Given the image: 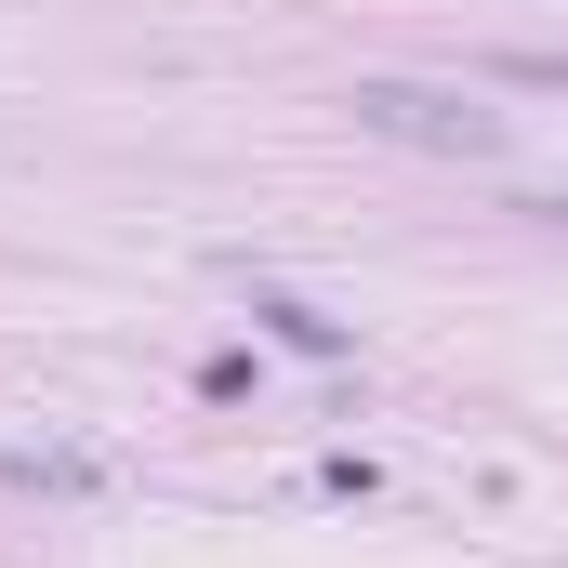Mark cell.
Wrapping results in <instances>:
<instances>
[{
    "mask_svg": "<svg viewBox=\"0 0 568 568\" xmlns=\"http://www.w3.org/2000/svg\"><path fill=\"white\" fill-rule=\"evenodd\" d=\"M344 106H357V133L436 145V159H503V145H516V120H503V106H463V93H436V80H357Z\"/></svg>",
    "mask_w": 568,
    "mask_h": 568,
    "instance_id": "obj_1",
    "label": "cell"
},
{
    "mask_svg": "<svg viewBox=\"0 0 568 568\" xmlns=\"http://www.w3.org/2000/svg\"><path fill=\"white\" fill-rule=\"evenodd\" d=\"M252 317H265V331H278L291 357H344V344H357V331H344V317H317V304H304V291H252Z\"/></svg>",
    "mask_w": 568,
    "mask_h": 568,
    "instance_id": "obj_2",
    "label": "cell"
},
{
    "mask_svg": "<svg viewBox=\"0 0 568 568\" xmlns=\"http://www.w3.org/2000/svg\"><path fill=\"white\" fill-rule=\"evenodd\" d=\"M489 80H516V93H568V53H489Z\"/></svg>",
    "mask_w": 568,
    "mask_h": 568,
    "instance_id": "obj_3",
    "label": "cell"
},
{
    "mask_svg": "<svg viewBox=\"0 0 568 568\" xmlns=\"http://www.w3.org/2000/svg\"><path fill=\"white\" fill-rule=\"evenodd\" d=\"M529 212H542V225H568V185H556V199H529Z\"/></svg>",
    "mask_w": 568,
    "mask_h": 568,
    "instance_id": "obj_4",
    "label": "cell"
}]
</instances>
